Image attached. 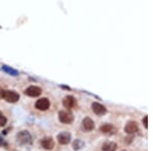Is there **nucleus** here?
Wrapping results in <instances>:
<instances>
[{"label":"nucleus","mask_w":153,"mask_h":151,"mask_svg":"<svg viewBox=\"0 0 153 151\" xmlns=\"http://www.w3.org/2000/svg\"><path fill=\"white\" fill-rule=\"evenodd\" d=\"M16 141L19 145H31L33 142V137L29 131L24 130L16 134Z\"/></svg>","instance_id":"nucleus-1"},{"label":"nucleus","mask_w":153,"mask_h":151,"mask_svg":"<svg viewBox=\"0 0 153 151\" xmlns=\"http://www.w3.org/2000/svg\"><path fill=\"white\" fill-rule=\"evenodd\" d=\"M58 120L61 123L71 125L75 121V116L71 110H60L58 112Z\"/></svg>","instance_id":"nucleus-2"},{"label":"nucleus","mask_w":153,"mask_h":151,"mask_svg":"<svg viewBox=\"0 0 153 151\" xmlns=\"http://www.w3.org/2000/svg\"><path fill=\"white\" fill-rule=\"evenodd\" d=\"M1 97L9 103H16L19 99V94L12 90H2Z\"/></svg>","instance_id":"nucleus-3"},{"label":"nucleus","mask_w":153,"mask_h":151,"mask_svg":"<svg viewBox=\"0 0 153 151\" xmlns=\"http://www.w3.org/2000/svg\"><path fill=\"white\" fill-rule=\"evenodd\" d=\"M25 94L30 97H38L42 94V89L38 86H29L25 90Z\"/></svg>","instance_id":"nucleus-4"},{"label":"nucleus","mask_w":153,"mask_h":151,"mask_svg":"<svg viewBox=\"0 0 153 151\" xmlns=\"http://www.w3.org/2000/svg\"><path fill=\"white\" fill-rule=\"evenodd\" d=\"M35 107L41 111L47 110L50 107V101H49L48 98H40L36 101Z\"/></svg>","instance_id":"nucleus-5"},{"label":"nucleus","mask_w":153,"mask_h":151,"mask_svg":"<svg viewBox=\"0 0 153 151\" xmlns=\"http://www.w3.org/2000/svg\"><path fill=\"white\" fill-rule=\"evenodd\" d=\"M62 105L65 106L66 109H71L76 105V100L73 95H66L62 99Z\"/></svg>","instance_id":"nucleus-6"},{"label":"nucleus","mask_w":153,"mask_h":151,"mask_svg":"<svg viewBox=\"0 0 153 151\" xmlns=\"http://www.w3.org/2000/svg\"><path fill=\"white\" fill-rule=\"evenodd\" d=\"M56 139H57L58 143L61 145H66L71 142V135L68 132H61L56 136Z\"/></svg>","instance_id":"nucleus-7"},{"label":"nucleus","mask_w":153,"mask_h":151,"mask_svg":"<svg viewBox=\"0 0 153 151\" xmlns=\"http://www.w3.org/2000/svg\"><path fill=\"white\" fill-rule=\"evenodd\" d=\"M92 110L95 115H97L99 116L104 115L105 113L107 112V108L99 102H93L92 103Z\"/></svg>","instance_id":"nucleus-8"},{"label":"nucleus","mask_w":153,"mask_h":151,"mask_svg":"<svg viewBox=\"0 0 153 151\" xmlns=\"http://www.w3.org/2000/svg\"><path fill=\"white\" fill-rule=\"evenodd\" d=\"M99 131L101 133L106 134V135H113L117 132V129L111 123H103V125L100 126Z\"/></svg>","instance_id":"nucleus-9"},{"label":"nucleus","mask_w":153,"mask_h":151,"mask_svg":"<svg viewBox=\"0 0 153 151\" xmlns=\"http://www.w3.org/2000/svg\"><path fill=\"white\" fill-rule=\"evenodd\" d=\"M138 130H139V128H138V125L135 121H129L125 126V132L127 134H130V135L136 134L138 132Z\"/></svg>","instance_id":"nucleus-10"},{"label":"nucleus","mask_w":153,"mask_h":151,"mask_svg":"<svg viewBox=\"0 0 153 151\" xmlns=\"http://www.w3.org/2000/svg\"><path fill=\"white\" fill-rule=\"evenodd\" d=\"M82 128L84 131H86V132H91V131L94 130L95 128V123L93 122V120L91 118H85L83 120L82 122Z\"/></svg>","instance_id":"nucleus-11"},{"label":"nucleus","mask_w":153,"mask_h":151,"mask_svg":"<svg viewBox=\"0 0 153 151\" xmlns=\"http://www.w3.org/2000/svg\"><path fill=\"white\" fill-rule=\"evenodd\" d=\"M41 146L46 150H52L54 147V141L51 137H45L41 140Z\"/></svg>","instance_id":"nucleus-12"},{"label":"nucleus","mask_w":153,"mask_h":151,"mask_svg":"<svg viewBox=\"0 0 153 151\" xmlns=\"http://www.w3.org/2000/svg\"><path fill=\"white\" fill-rule=\"evenodd\" d=\"M117 150V144L114 142L107 141L102 145V151H115Z\"/></svg>","instance_id":"nucleus-13"},{"label":"nucleus","mask_w":153,"mask_h":151,"mask_svg":"<svg viewBox=\"0 0 153 151\" xmlns=\"http://www.w3.org/2000/svg\"><path fill=\"white\" fill-rule=\"evenodd\" d=\"M2 70L5 71V73L8 74V75L14 76V77L19 76V71L14 70V68H10V66L6 65V64H3V65H2Z\"/></svg>","instance_id":"nucleus-14"},{"label":"nucleus","mask_w":153,"mask_h":151,"mask_svg":"<svg viewBox=\"0 0 153 151\" xmlns=\"http://www.w3.org/2000/svg\"><path fill=\"white\" fill-rule=\"evenodd\" d=\"M84 146H85V142H84L83 140L81 139H76L74 140L73 142V148L74 150H81L82 148H84Z\"/></svg>","instance_id":"nucleus-15"},{"label":"nucleus","mask_w":153,"mask_h":151,"mask_svg":"<svg viewBox=\"0 0 153 151\" xmlns=\"http://www.w3.org/2000/svg\"><path fill=\"white\" fill-rule=\"evenodd\" d=\"M6 122H7V118L3 115H2V112L0 111V126H1V127L5 126Z\"/></svg>","instance_id":"nucleus-16"},{"label":"nucleus","mask_w":153,"mask_h":151,"mask_svg":"<svg viewBox=\"0 0 153 151\" xmlns=\"http://www.w3.org/2000/svg\"><path fill=\"white\" fill-rule=\"evenodd\" d=\"M142 122H143V125H144V127L147 129L148 128V115L144 116V118H143Z\"/></svg>","instance_id":"nucleus-17"},{"label":"nucleus","mask_w":153,"mask_h":151,"mask_svg":"<svg viewBox=\"0 0 153 151\" xmlns=\"http://www.w3.org/2000/svg\"><path fill=\"white\" fill-rule=\"evenodd\" d=\"M1 92H2V90L0 89V97H1Z\"/></svg>","instance_id":"nucleus-18"}]
</instances>
